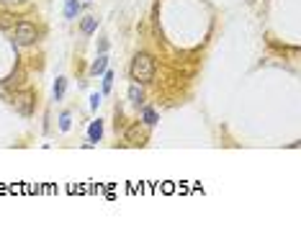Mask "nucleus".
<instances>
[{
    "instance_id": "f257e3e1",
    "label": "nucleus",
    "mask_w": 301,
    "mask_h": 252,
    "mask_svg": "<svg viewBox=\"0 0 301 252\" xmlns=\"http://www.w3.org/2000/svg\"><path fill=\"white\" fill-rule=\"evenodd\" d=\"M155 57L147 54V52H139L134 60H131V67H129V75L134 83L144 85V83H152L155 80Z\"/></svg>"
},
{
    "instance_id": "f03ea898",
    "label": "nucleus",
    "mask_w": 301,
    "mask_h": 252,
    "mask_svg": "<svg viewBox=\"0 0 301 252\" xmlns=\"http://www.w3.org/2000/svg\"><path fill=\"white\" fill-rule=\"evenodd\" d=\"M36 26L34 24H29V21H21L18 26H16V44H21V47H29V44H34L36 42Z\"/></svg>"
},
{
    "instance_id": "7ed1b4c3",
    "label": "nucleus",
    "mask_w": 301,
    "mask_h": 252,
    "mask_svg": "<svg viewBox=\"0 0 301 252\" xmlns=\"http://www.w3.org/2000/svg\"><path fill=\"white\" fill-rule=\"evenodd\" d=\"M13 108H16L21 116H31V111H34V93H31V90L16 93V95H13Z\"/></svg>"
},
{
    "instance_id": "20e7f679",
    "label": "nucleus",
    "mask_w": 301,
    "mask_h": 252,
    "mask_svg": "<svg viewBox=\"0 0 301 252\" xmlns=\"http://www.w3.org/2000/svg\"><path fill=\"white\" fill-rule=\"evenodd\" d=\"M101 137H103V121L98 119V121H93L90 129H88V142L95 144V142H101Z\"/></svg>"
},
{
    "instance_id": "39448f33",
    "label": "nucleus",
    "mask_w": 301,
    "mask_h": 252,
    "mask_svg": "<svg viewBox=\"0 0 301 252\" xmlns=\"http://www.w3.org/2000/svg\"><path fill=\"white\" fill-rule=\"evenodd\" d=\"M106 67H108V57H106V54H101V57L93 62L90 75H93V77H98V75H103V72H106Z\"/></svg>"
},
{
    "instance_id": "423d86ee",
    "label": "nucleus",
    "mask_w": 301,
    "mask_h": 252,
    "mask_svg": "<svg viewBox=\"0 0 301 252\" xmlns=\"http://www.w3.org/2000/svg\"><path fill=\"white\" fill-rule=\"evenodd\" d=\"M129 101H131L134 106H142V103H144V93H142L139 83H134V85L129 88Z\"/></svg>"
},
{
    "instance_id": "0eeeda50",
    "label": "nucleus",
    "mask_w": 301,
    "mask_h": 252,
    "mask_svg": "<svg viewBox=\"0 0 301 252\" xmlns=\"http://www.w3.org/2000/svg\"><path fill=\"white\" fill-rule=\"evenodd\" d=\"M95 29H98V18H95V16H90V18H85V21L80 24V31H83V36H90Z\"/></svg>"
},
{
    "instance_id": "6e6552de",
    "label": "nucleus",
    "mask_w": 301,
    "mask_h": 252,
    "mask_svg": "<svg viewBox=\"0 0 301 252\" xmlns=\"http://www.w3.org/2000/svg\"><path fill=\"white\" fill-rule=\"evenodd\" d=\"M142 121H144V126H155L160 119H157V111L155 108H144L142 111Z\"/></svg>"
},
{
    "instance_id": "1a4fd4ad",
    "label": "nucleus",
    "mask_w": 301,
    "mask_h": 252,
    "mask_svg": "<svg viewBox=\"0 0 301 252\" xmlns=\"http://www.w3.org/2000/svg\"><path fill=\"white\" fill-rule=\"evenodd\" d=\"M65 90H67V80H65V77H57V83H54V90H52L54 101H62V98H65Z\"/></svg>"
},
{
    "instance_id": "9d476101",
    "label": "nucleus",
    "mask_w": 301,
    "mask_h": 252,
    "mask_svg": "<svg viewBox=\"0 0 301 252\" xmlns=\"http://www.w3.org/2000/svg\"><path fill=\"white\" fill-rule=\"evenodd\" d=\"M126 139H129L131 144H142V142H144V131L139 129V124L129 129V134H126Z\"/></svg>"
},
{
    "instance_id": "9b49d317",
    "label": "nucleus",
    "mask_w": 301,
    "mask_h": 252,
    "mask_svg": "<svg viewBox=\"0 0 301 252\" xmlns=\"http://www.w3.org/2000/svg\"><path fill=\"white\" fill-rule=\"evenodd\" d=\"M80 13V3L77 0H67V6H65V18H77Z\"/></svg>"
},
{
    "instance_id": "f8f14e48",
    "label": "nucleus",
    "mask_w": 301,
    "mask_h": 252,
    "mask_svg": "<svg viewBox=\"0 0 301 252\" xmlns=\"http://www.w3.org/2000/svg\"><path fill=\"white\" fill-rule=\"evenodd\" d=\"M113 85V72H103V93H111Z\"/></svg>"
},
{
    "instance_id": "ddd939ff",
    "label": "nucleus",
    "mask_w": 301,
    "mask_h": 252,
    "mask_svg": "<svg viewBox=\"0 0 301 252\" xmlns=\"http://www.w3.org/2000/svg\"><path fill=\"white\" fill-rule=\"evenodd\" d=\"M59 129H62V131H70V113H67V111L59 116Z\"/></svg>"
},
{
    "instance_id": "4468645a",
    "label": "nucleus",
    "mask_w": 301,
    "mask_h": 252,
    "mask_svg": "<svg viewBox=\"0 0 301 252\" xmlns=\"http://www.w3.org/2000/svg\"><path fill=\"white\" fill-rule=\"evenodd\" d=\"M98 106H101V93H93V95H90V108L98 111Z\"/></svg>"
},
{
    "instance_id": "2eb2a0df",
    "label": "nucleus",
    "mask_w": 301,
    "mask_h": 252,
    "mask_svg": "<svg viewBox=\"0 0 301 252\" xmlns=\"http://www.w3.org/2000/svg\"><path fill=\"white\" fill-rule=\"evenodd\" d=\"M0 3H13V0H0Z\"/></svg>"
}]
</instances>
